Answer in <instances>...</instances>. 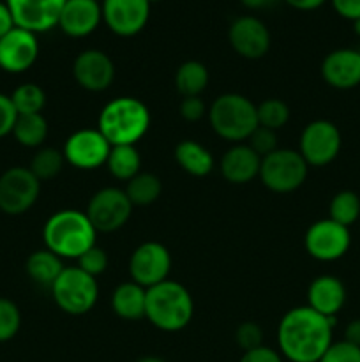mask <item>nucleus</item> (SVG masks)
I'll use <instances>...</instances> for the list:
<instances>
[{"instance_id": "nucleus-17", "label": "nucleus", "mask_w": 360, "mask_h": 362, "mask_svg": "<svg viewBox=\"0 0 360 362\" xmlns=\"http://www.w3.org/2000/svg\"><path fill=\"white\" fill-rule=\"evenodd\" d=\"M73 76L85 90L102 92L115 80V64L101 49H85L74 59Z\"/></svg>"}, {"instance_id": "nucleus-40", "label": "nucleus", "mask_w": 360, "mask_h": 362, "mask_svg": "<svg viewBox=\"0 0 360 362\" xmlns=\"http://www.w3.org/2000/svg\"><path fill=\"white\" fill-rule=\"evenodd\" d=\"M179 113L184 120L187 122H198L205 117L207 113V106H205L203 99L198 95V98H184L180 101L179 106Z\"/></svg>"}, {"instance_id": "nucleus-29", "label": "nucleus", "mask_w": 360, "mask_h": 362, "mask_svg": "<svg viewBox=\"0 0 360 362\" xmlns=\"http://www.w3.org/2000/svg\"><path fill=\"white\" fill-rule=\"evenodd\" d=\"M126 194L131 200L133 207H147L157 202L162 193L161 179L154 173L140 172L136 177L126 184Z\"/></svg>"}, {"instance_id": "nucleus-7", "label": "nucleus", "mask_w": 360, "mask_h": 362, "mask_svg": "<svg viewBox=\"0 0 360 362\" xmlns=\"http://www.w3.org/2000/svg\"><path fill=\"white\" fill-rule=\"evenodd\" d=\"M309 166L299 151L277 148L261 159L260 180L268 191L288 194L299 189L307 179Z\"/></svg>"}, {"instance_id": "nucleus-45", "label": "nucleus", "mask_w": 360, "mask_h": 362, "mask_svg": "<svg viewBox=\"0 0 360 362\" xmlns=\"http://www.w3.org/2000/svg\"><path fill=\"white\" fill-rule=\"evenodd\" d=\"M284 2L299 11H314L323 6L327 0H284Z\"/></svg>"}, {"instance_id": "nucleus-16", "label": "nucleus", "mask_w": 360, "mask_h": 362, "mask_svg": "<svg viewBox=\"0 0 360 362\" xmlns=\"http://www.w3.org/2000/svg\"><path fill=\"white\" fill-rule=\"evenodd\" d=\"M4 2L9 7L16 27L41 34L56 27L60 11L67 0H4Z\"/></svg>"}, {"instance_id": "nucleus-35", "label": "nucleus", "mask_w": 360, "mask_h": 362, "mask_svg": "<svg viewBox=\"0 0 360 362\" xmlns=\"http://www.w3.org/2000/svg\"><path fill=\"white\" fill-rule=\"evenodd\" d=\"M76 262H78L76 267H80L81 271L87 272V274L92 276V278H97V276H101L102 272L108 269V264H109L106 251L102 250V247H99L97 244H95V246H92L90 250L85 251V253L81 255Z\"/></svg>"}, {"instance_id": "nucleus-8", "label": "nucleus", "mask_w": 360, "mask_h": 362, "mask_svg": "<svg viewBox=\"0 0 360 362\" xmlns=\"http://www.w3.org/2000/svg\"><path fill=\"white\" fill-rule=\"evenodd\" d=\"M87 218L97 233H112L126 226L133 214V204L120 187H102L88 200Z\"/></svg>"}, {"instance_id": "nucleus-1", "label": "nucleus", "mask_w": 360, "mask_h": 362, "mask_svg": "<svg viewBox=\"0 0 360 362\" xmlns=\"http://www.w3.org/2000/svg\"><path fill=\"white\" fill-rule=\"evenodd\" d=\"M335 318L323 317L309 306L286 311L277 327V345L289 362H320L334 343Z\"/></svg>"}, {"instance_id": "nucleus-42", "label": "nucleus", "mask_w": 360, "mask_h": 362, "mask_svg": "<svg viewBox=\"0 0 360 362\" xmlns=\"http://www.w3.org/2000/svg\"><path fill=\"white\" fill-rule=\"evenodd\" d=\"M332 7L341 18L355 21L360 18V0H330Z\"/></svg>"}, {"instance_id": "nucleus-2", "label": "nucleus", "mask_w": 360, "mask_h": 362, "mask_svg": "<svg viewBox=\"0 0 360 362\" xmlns=\"http://www.w3.org/2000/svg\"><path fill=\"white\" fill-rule=\"evenodd\" d=\"M150 122V110L143 101L133 95H122L102 106L97 129L112 147L136 145L148 133Z\"/></svg>"}, {"instance_id": "nucleus-6", "label": "nucleus", "mask_w": 360, "mask_h": 362, "mask_svg": "<svg viewBox=\"0 0 360 362\" xmlns=\"http://www.w3.org/2000/svg\"><path fill=\"white\" fill-rule=\"evenodd\" d=\"M53 300L67 315L81 317L94 310L99 299V286L95 278L80 267H66L52 286Z\"/></svg>"}, {"instance_id": "nucleus-23", "label": "nucleus", "mask_w": 360, "mask_h": 362, "mask_svg": "<svg viewBox=\"0 0 360 362\" xmlns=\"http://www.w3.org/2000/svg\"><path fill=\"white\" fill-rule=\"evenodd\" d=\"M147 306V288L134 281L120 283L112 293L113 313L122 320H141L145 318Z\"/></svg>"}, {"instance_id": "nucleus-28", "label": "nucleus", "mask_w": 360, "mask_h": 362, "mask_svg": "<svg viewBox=\"0 0 360 362\" xmlns=\"http://www.w3.org/2000/svg\"><path fill=\"white\" fill-rule=\"evenodd\" d=\"M14 140L20 145L28 148H37L48 138V122L42 113H32V115H18L16 124L13 127Z\"/></svg>"}, {"instance_id": "nucleus-22", "label": "nucleus", "mask_w": 360, "mask_h": 362, "mask_svg": "<svg viewBox=\"0 0 360 362\" xmlns=\"http://www.w3.org/2000/svg\"><path fill=\"white\" fill-rule=\"evenodd\" d=\"M260 166L261 158L247 144H235L229 147L219 163V170L226 182L236 186L256 179L260 175Z\"/></svg>"}, {"instance_id": "nucleus-12", "label": "nucleus", "mask_w": 360, "mask_h": 362, "mask_svg": "<svg viewBox=\"0 0 360 362\" xmlns=\"http://www.w3.org/2000/svg\"><path fill=\"white\" fill-rule=\"evenodd\" d=\"M172 271V255L164 244L147 240L133 251L129 258L131 281L143 288H152L166 281Z\"/></svg>"}, {"instance_id": "nucleus-50", "label": "nucleus", "mask_w": 360, "mask_h": 362, "mask_svg": "<svg viewBox=\"0 0 360 362\" xmlns=\"http://www.w3.org/2000/svg\"><path fill=\"white\" fill-rule=\"evenodd\" d=\"M97 2H99V0H97Z\"/></svg>"}, {"instance_id": "nucleus-47", "label": "nucleus", "mask_w": 360, "mask_h": 362, "mask_svg": "<svg viewBox=\"0 0 360 362\" xmlns=\"http://www.w3.org/2000/svg\"><path fill=\"white\" fill-rule=\"evenodd\" d=\"M136 362H166V361H162L161 357L147 356V357H141V359H140V361H136Z\"/></svg>"}, {"instance_id": "nucleus-37", "label": "nucleus", "mask_w": 360, "mask_h": 362, "mask_svg": "<svg viewBox=\"0 0 360 362\" xmlns=\"http://www.w3.org/2000/svg\"><path fill=\"white\" fill-rule=\"evenodd\" d=\"M247 145L260 156L261 159L265 156L272 154L274 151H277V133L272 129H267V127L258 126L254 129V133L251 134L249 140H247Z\"/></svg>"}, {"instance_id": "nucleus-14", "label": "nucleus", "mask_w": 360, "mask_h": 362, "mask_svg": "<svg viewBox=\"0 0 360 362\" xmlns=\"http://www.w3.org/2000/svg\"><path fill=\"white\" fill-rule=\"evenodd\" d=\"M150 6L148 0H102V21L113 34L133 37L147 25Z\"/></svg>"}, {"instance_id": "nucleus-10", "label": "nucleus", "mask_w": 360, "mask_h": 362, "mask_svg": "<svg viewBox=\"0 0 360 362\" xmlns=\"http://www.w3.org/2000/svg\"><path fill=\"white\" fill-rule=\"evenodd\" d=\"M41 193V180L25 166H13L0 175V211L21 216L34 207Z\"/></svg>"}, {"instance_id": "nucleus-44", "label": "nucleus", "mask_w": 360, "mask_h": 362, "mask_svg": "<svg viewBox=\"0 0 360 362\" xmlns=\"http://www.w3.org/2000/svg\"><path fill=\"white\" fill-rule=\"evenodd\" d=\"M342 339L360 349V318H355V320H352L348 325H346L344 338Z\"/></svg>"}, {"instance_id": "nucleus-43", "label": "nucleus", "mask_w": 360, "mask_h": 362, "mask_svg": "<svg viewBox=\"0 0 360 362\" xmlns=\"http://www.w3.org/2000/svg\"><path fill=\"white\" fill-rule=\"evenodd\" d=\"M16 27L13 20V14H11L9 7H7L6 2H0V37L7 34L9 30Z\"/></svg>"}, {"instance_id": "nucleus-9", "label": "nucleus", "mask_w": 360, "mask_h": 362, "mask_svg": "<svg viewBox=\"0 0 360 362\" xmlns=\"http://www.w3.org/2000/svg\"><path fill=\"white\" fill-rule=\"evenodd\" d=\"M341 131L334 122L325 119L313 120L302 129L299 152L307 166L323 168L330 165L341 152Z\"/></svg>"}, {"instance_id": "nucleus-3", "label": "nucleus", "mask_w": 360, "mask_h": 362, "mask_svg": "<svg viewBox=\"0 0 360 362\" xmlns=\"http://www.w3.org/2000/svg\"><path fill=\"white\" fill-rule=\"evenodd\" d=\"M97 232L87 214L76 209H62L49 216L42 228L46 250L66 260H78L92 246H95Z\"/></svg>"}, {"instance_id": "nucleus-33", "label": "nucleus", "mask_w": 360, "mask_h": 362, "mask_svg": "<svg viewBox=\"0 0 360 362\" xmlns=\"http://www.w3.org/2000/svg\"><path fill=\"white\" fill-rule=\"evenodd\" d=\"M258 113V126L267 127V129H272L277 133L279 129L288 124L289 120V108L282 99L270 98L261 101L260 105L256 106Z\"/></svg>"}, {"instance_id": "nucleus-38", "label": "nucleus", "mask_w": 360, "mask_h": 362, "mask_svg": "<svg viewBox=\"0 0 360 362\" xmlns=\"http://www.w3.org/2000/svg\"><path fill=\"white\" fill-rule=\"evenodd\" d=\"M320 362H360V349L344 341H334Z\"/></svg>"}, {"instance_id": "nucleus-24", "label": "nucleus", "mask_w": 360, "mask_h": 362, "mask_svg": "<svg viewBox=\"0 0 360 362\" xmlns=\"http://www.w3.org/2000/svg\"><path fill=\"white\" fill-rule=\"evenodd\" d=\"M175 161L193 177H207L214 170V156L205 145L194 140H182L175 147Z\"/></svg>"}, {"instance_id": "nucleus-25", "label": "nucleus", "mask_w": 360, "mask_h": 362, "mask_svg": "<svg viewBox=\"0 0 360 362\" xmlns=\"http://www.w3.org/2000/svg\"><path fill=\"white\" fill-rule=\"evenodd\" d=\"M64 269L66 267L62 264V258H59L46 247L34 251L27 258V264H25V271H27L28 278L42 286H52L56 281V278L62 274Z\"/></svg>"}, {"instance_id": "nucleus-5", "label": "nucleus", "mask_w": 360, "mask_h": 362, "mask_svg": "<svg viewBox=\"0 0 360 362\" xmlns=\"http://www.w3.org/2000/svg\"><path fill=\"white\" fill-rule=\"evenodd\" d=\"M208 120L219 138L233 145L246 144L258 127L256 105L246 95L228 92L214 99Z\"/></svg>"}, {"instance_id": "nucleus-11", "label": "nucleus", "mask_w": 360, "mask_h": 362, "mask_svg": "<svg viewBox=\"0 0 360 362\" xmlns=\"http://www.w3.org/2000/svg\"><path fill=\"white\" fill-rule=\"evenodd\" d=\"M304 246L307 255L318 262L341 260L352 246V233L330 218L320 219L307 228Z\"/></svg>"}, {"instance_id": "nucleus-20", "label": "nucleus", "mask_w": 360, "mask_h": 362, "mask_svg": "<svg viewBox=\"0 0 360 362\" xmlns=\"http://www.w3.org/2000/svg\"><path fill=\"white\" fill-rule=\"evenodd\" d=\"M102 21V9L97 0H67L60 11V30L69 37H87Z\"/></svg>"}, {"instance_id": "nucleus-39", "label": "nucleus", "mask_w": 360, "mask_h": 362, "mask_svg": "<svg viewBox=\"0 0 360 362\" xmlns=\"http://www.w3.org/2000/svg\"><path fill=\"white\" fill-rule=\"evenodd\" d=\"M18 112L14 108L11 95L0 92V138L13 133V127L16 124Z\"/></svg>"}, {"instance_id": "nucleus-48", "label": "nucleus", "mask_w": 360, "mask_h": 362, "mask_svg": "<svg viewBox=\"0 0 360 362\" xmlns=\"http://www.w3.org/2000/svg\"><path fill=\"white\" fill-rule=\"evenodd\" d=\"M353 30H355V34L360 37V18H359V20L353 21Z\"/></svg>"}, {"instance_id": "nucleus-41", "label": "nucleus", "mask_w": 360, "mask_h": 362, "mask_svg": "<svg viewBox=\"0 0 360 362\" xmlns=\"http://www.w3.org/2000/svg\"><path fill=\"white\" fill-rule=\"evenodd\" d=\"M239 362H284V361H282V356L277 352V350L263 345L260 346V349L244 352Z\"/></svg>"}, {"instance_id": "nucleus-31", "label": "nucleus", "mask_w": 360, "mask_h": 362, "mask_svg": "<svg viewBox=\"0 0 360 362\" xmlns=\"http://www.w3.org/2000/svg\"><path fill=\"white\" fill-rule=\"evenodd\" d=\"M64 165H66V158H64L62 151L53 147H42L35 152L28 168L42 182V180L55 179L62 172Z\"/></svg>"}, {"instance_id": "nucleus-36", "label": "nucleus", "mask_w": 360, "mask_h": 362, "mask_svg": "<svg viewBox=\"0 0 360 362\" xmlns=\"http://www.w3.org/2000/svg\"><path fill=\"white\" fill-rule=\"evenodd\" d=\"M235 341L244 352L263 346V331L256 322H244L236 327Z\"/></svg>"}, {"instance_id": "nucleus-46", "label": "nucleus", "mask_w": 360, "mask_h": 362, "mask_svg": "<svg viewBox=\"0 0 360 362\" xmlns=\"http://www.w3.org/2000/svg\"><path fill=\"white\" fill-rule=\"evenodd\" d=\"M240 2H242L247 9H260V7L267 6L270 0H240Z\"/></svg>"}, {"instance_id": "nucleus-15", "label": "nucleus", "mask_w": 360, "mask_h": 362, "mask_svg": "<svg viewBox=\"0 0 360 362\" xmlns=\"http://www.w3.org/2000/svg\"><path fill=\"white\" fill-rule=\"evenodd\" d=\"M39 57L37 34L14 27L0 37V69L21 74L30 69Z\"/></svg>"}, {"instance_id": "nucleus-27", "label": "nucleus", "mask_w": 360, "mask_h": 362, "mask_svg": "<svg viewBox=\"0 0 360 362\" xmlns=\"http://www.w3.org/2000/svg\"><path fill=\"white\" fill-rule=\"evenodd\" d=\"M104 166L116 180L129 182L141 172V156L136 145H116L109 151Z\"/></svg>"}, {"instance_id": "nucleus-49", "label": "nucleus", "mask_w": 360, "mask_h": 362, "mask_svg": "<svg viewBox=\"0 0 360 362\" xmlns=\"http://www.w3.org/2000/svg\"><path fill=\"white\" fill-rule=\"evenodd\" d=\"M148 2H150V4H155V2H159V0H148Z\"/></svg>"}, {"instance_id": "nucleus-26", "label": "nucleus", "mask_w": 360, "mask_h": 362, "mask_svg": "<svg viewBox=\"0 0 360 362\" xmlns=\"http://www.w3.org/2000/svg\"><path fill=\"white\" fill-rule=\"evenodd\" d=\"M210 74L200 60H187L180 64L175 73V88L182 98H198L207 88Z\"/></svg>"}, {"instance_id": "nucleus-34", "label": "nucleus", "mask_w": 360, "mask_h": 362, "mask_svg": "<svg viewBox=\"0 0 360 362\" xmlns=\"http://www.w3.org/2000/svg\"><path fill=\"white\" fill-rule=\"evenodd\" d=\"M21 327L20 308L11 299L0 297V343L11 341Z\"/></svg>"}, {"instance_id": "nucleus-19", "label": "nucleus", "mask_w": 360, "mask_h": 362, "mask_svg": "<svg viewBox=\"0 0 360 362\" xmlns=\"http://www.w3.org/2000/svg\"><path fill=\"white\" fill-rule=\"evenodd\" d=\"M325 83L337 90H349L360 85V49L339 48L328 53L321 62Z\"/></svg>"}, {"instance_id": "nucleus-18", "label": "nucleus", "mask_w": 360, "mask_h": 362, "mask_svg": "<svg viewBox=\"0 0 360 362\" xmlns=\"http://www.w3.org/2000/svg\"><path fill=\"white\" fill-rule=\"evenodd\" d=\"M228 39L240 57L258 60L270 49V32L256 16H240L229 25Z\"/></svg>"}, {"instance_id": "nucleus-21", "label": "nucleus", "mask_w": 360, "mask_h": 362, "mask_svg": "<svg viewBox=\"0 0 360 362\" xmlns=\"http://www.w3.org/2000/svg\"><path fill=\"white\" fill-rule=\"evenodd\" d=\"M346 304V286L339 278L321 274L307 286V306L323 317L335 318Z\"/></svg>"}, {"instance_id": "nucleus-32", "label": "nucleus", "mask_w": 360, "mask_h": 362, "mask_svg": "<svg viewBox=\"0 0 360 362\" xmlns=\"http://www.w3.org/2000/svg\"><path fill=\"white\" fill-rule=\"evenodd\" d=\"M11 101L18 115H32L42 112L46 105V94L37 83H21L11 94Z\"/></svg>"}, {"instance_id": "nucleus-30", "label": "nucleus", "mask_w": 360, "mask_h": 362, "mask_svg": "<svg viewBox=\"0 0 360 362\" xmlns=\"http://www.w3.org/2000/svg\"><path fill=\"white\" fill-rule=\"evenodd\" d=\"M328 218L349 228L360 219V197L355 191H339L328 204Z\"/></svg>"}, {"instance_id": "nucleus-13", "label": "nucleus", "mask_w": 360, "mask_h": 362, "mask_svg": "<svg viewBox=\"0 0 360 362\" xmlns=\"http://www.w3.org/2000/svg\"><path fill=\"white\" fill-rule=\"evenodd\" d=\"M109 151H112V145L99 133V129L85 127V129L74 131L67 138L62 154L66 163H69L74 168L95 170L106 165Z\"/></svg>"}, {"instance_id": "nucleus-4", "label": "nucleus", "mask_w": 360, "mask_h": 362, "mask_svg": "<svg viewBox=\"0 0 360 362\" xmlns=\"http://www.w3.org/2000/svg\"><path fill=\"white\" fill-rule=\"evenodd\" d=\"M194 317V300L189 290L179 281H166L147 288L145 318L162 332H179Z\"/></svg>"}]
</instances>
